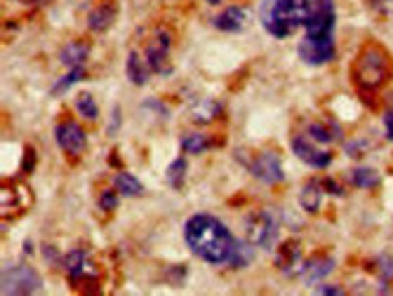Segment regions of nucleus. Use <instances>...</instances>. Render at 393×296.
<instances>
[{"label":"nucleus","instance_id":"obj_1","mask_svg":"<svg viewBox=\"0 0 393 296\" xmlns=\"http://www.w3.org/2000/svg\"><path fill=\"white\" fill-rule=\"evenodd\" d=\"M184 238H187V245L196 256L214 266L228 261L236 242L228 228L210 214L191 217L187 221V228H184Z\"/></svg>","mask_w":393,"mask_h":296},{"label":"nucleus","instance_id":"obj_2","mask_svg":"<svg viewBox=\"0 0 393 296\" xmlns=\"http://www.w3.org/2000/svg\"><path fill=\"white\" fill-rule=\"evenodd\" d=\"M311 10H314L311 0H266L262 10V24L271 35L285 38L297 26L306 24Z\"/></svg>","mask_w":393,"mask_h":296},{"label":"nucleus","instance_id":"obj_3","mask_svg":"<svg viewBox=\"0 0 393 296\" xmlns=\"http://www.w3.org/2000/svg\"><path fill=\"white\" fill-rule=\"evenodd\" d=\"M391 71L393 66L387 50L375 45V42L362 47L353 64L355 85L362 87V90H377V87H382L391 78Z\"/></svg>","mask_w":393,"mask_h":296},{"label":"nucleus","instance_id":"obj_4","mask_svg":"<svg viewBox=\"0 0 393 296\" xmlns=\"http://www.w3.org/2000/svg\"><path fill=\"white\" fill-rule=\"evenodd\" d=\"M248 240L250 245L262 247V249H273L278 242V221L271 212L259 210L248 219Z\"/></svg>","mask_w":393,"mask_h":296},{"label":"nucleus","instance_id":"obj_5","mask_svg":"<svg viewBox=\"0 0 393 296\" xmlns=\"http://www.w3.org/2000/svg\"><path fill=\"white\" fill-rule=\"evenodd\" d=\"M0 290L3 294L17 296V294H35L43 287L40 275L31 266H12V268L3 271V280H0Z\"/></svg>","mask_w":393,"mask_h":296},{"label":"nucleus","instance_id":"obj_6","mask_svg":"<svg viewBox=\"0 0 393 296\" xmlns=\"http://www.w3.org/2000/svg\"><path fill=\"white\" fill-rule=\"evenodd\" d=\"M332 31H335V3L332 0H318L306 19V38L332 40Z\"/></svg>","mask_w":393,"mask_h":296},{"label":"nucleus","instance_id":"obj_7","mask_svg":"<svg viewBox=\"0 0 393 296\" xmlns=\"http://www.w3.org/2000/svg\"><path fill=\"white\" fill-rule=\"evenodd\" d=\"M250 172L255 179H259L262 183H280L285 179V172H283V165H280V158L276 153L271 151H264L259 153L255 160L250 162Z\"/></svg>","mask_w":393,"mask_h":296},{"label":"nucleus","instance_id":"obj_8","mask_svg":"<svg viewBox=\"0 0 393 296\" xmlns=\"http://www.w3.org/2000/svg\"><path fill=\"white\" fill-rule=\"evenodd\" d=\"M299 57L301 62H306L311 66H321L332 62L335 57V40H309L304 38L299 42Z\"/></svg>","mask_w":393,"mask_h":296},{"label":"nucleus","instance_id":"obj_9","mask_svg":"<svg viewBox=\"0 0 393 296\" xmlns=\"http://www.w3.org/2000/svg\"><path fill=\"white\" fill-rule=\"evenodd\" d=\"M57 144L64 148L66 153L71 155H80L85 151L87 146V137H85V130L80 127L78 123H62L57 127Z\"/></svg>","mask_w":393,"mask_h":296},{"label":"nucleus","instance_id":"obj_10","mask_svg":"<svg viewBox=\"0 0 393 296\" xmlns=\"http://www.w3.org/2000/svg\"><path fill=\"white\" fill-rule=\"evenodd\" d=\"M276 266L278 271H283L285 275H299L304 271V258H301V247L299 242H285V245L278 247V254H276Z\"/></svg>","mask_w":393,"mask_h":296},{"label":"nucleus","instance_id":"obj_11","mask_svg":"<svg viewBox=\"0 0 393 296\" xmlns=\"http://www.w3.org/2000/svg\"><path fill=\"white\" fill-rule=\"evenodd\" d=\"M292 153L299 160H304L306 165L316 167V169H325L332 162V155L325 151H318V148L311 146L304 137H294L292 139Z\"/></svg>","mask_w":393,"mask_h":296},{"label":"nucleus","instance_id":"obj_12","mask_svg":"<svg viewBox=\"0 0 393 296\" xmlns=\"http://www.w3.org/2000/svg\"><path fill=\"white\" fill-rule=\"evenodd\" d=\"M212 24L217 26L219 31L238 33V31H243V28H245V24H248V12L243 10V7H236V5H233V7H226L224 12L214 17Z\"/></svg>","mask_w":393,"mask_h":296},{"label":"nucleus","instance_id":"obj_13","mask_svg":"<svg viewBox=\"0 0 393 296\" xmlns=\"http://www.w3.org/2000/svg\"><path fill=\"white\" fill-rule=\"evenodd\" d=\"M332 268H335V261L330 256H314L309 261H304V271H301V278L306 285H316L325 280V275H330Z\"/></svg>","mask_w":393,"mask_h":296},{"label":"nucleus","instance_id":"obj_14","mask_svg":"<svg viewBox=\"0 0 393 296\" xmlns=\"http://www.w3.org/2000/svg\"><path fill=\"white\" fill-rule=\"evenodd\" d=\"M321 200H323V183H318V181L304 183V188L299 190V205L304 212L316 214L321 210Z\"/></svg>","mask_w":393,"mask_h":296},{"label":"nucleus","instance_id":"obj_15","mask_svg":"<svg viewBox=\"0 0 393 296\" xmlns=\"http://www.w3.org/2000/svg\"><path fill=\"white\" fill-rule=\"evenodd\" d=\"M219 110H221V106L217 101L200 99V101L194 103V108H191V120L198 123V125H207V123H212L214 118L219 115Z\"/></svg>","mask_w":393,"mask_h":296},{"label":"nucleus","instance_id":"obj_16","mask_svg":"<svg viewBox=\"0 0 393 296\" xmlns=\"http://www.w3.org/2000/svg\"><path fill=\"white\" fill-rule=\"evenodd\" d=\"M116 14L118 10L114 5H99L97 10H94L90 14V19H87V26L92 28V31H106V28H111V24L116 21Z\"/></svg>","mask_w":393,"mask_h":296},{"label":"nucleus","instance_id":"obj_17","mask_svg":"<svg viewBox=\"0 0 393 296\" xmlns=\"http://www.w3.org/2000/svg\"><path fill=\"white\" fill-rule=\"evenodd\" d=\"M148 62H144L142 57L137 55V52H130V57H128V78L132 80L135 85H146V80H148Z\"/></svg>","mask_w":393,"mask_h":296},{"label":"nucleus","instance_id":"obj_18","mask_svg":"<svg viewBox=\"0 0 393 296\" xmlns=\"http://www.w3.org/2000/svg\"><path fill=\"white\" fill-rule=\"evenodd\" d=\"M87 256H85V251H80V249H76V251H71V254H66V258H64V268H66V273L71 275V280H80L85 275V271H87Z\"/></svg>","mask_w":393,"mask_h":296},{"label":"nucleus","instance_id":"obj_19","mask_svg":"<svg viewBox=\"0 0 393 296\" xmlns=\"http://www.w3.org/2000/svg\"><path fill=\"white\" fill-rule=\"evenodd\" d=\"M59 59H62V64L71 66V69L83 66V62L87 59V45H83V42H69V45L62 50Z\"/></svg>","mask_w":393,"mask_h":296},{"label":"nucleus","instance_id":"obj_20","mask_svg":"<svg viewBox=\"0 0 393 296\" xmlns=\"http://www.w3.org/2000/svg\"><path fill=\"white\" fill-rule=\"evenodd\" d=\"M252 261V249L248 242H240V240H236L233 242V249H231V256H228V266L231 268H245V266H250Z\"/></svg>","mask_w":393,"mask_h":296},{"label":"nucleus","instance_id":"obj_21","mask_svg":"<svg viewBox=\"0 0 393 296\" xmlns=\"http://www.w3.org/2000/svg\"><path fill=\"white\" fill-rule=\"evenodd\" d=\"M116 188L121 190L123 195H128V198H135V195H142V181L137 179V176H132L128 172H121L116 176Z\"/></svg>","mask_w":393,"mask_h":296},{"label":"nucleus","instance_id":"obj_22","mask_svg":"<svg viewBox=\"0 0 393 296\" xmlns=\"http://www.w3.org/2000/svg\"><path fill=\"white\" fill-rule=\"evenodd\" d=\"M351 181H353L355 188H375V186H380L382 179H380V174H377L375 169H370V167H358V169H353Z\"/></svg>","mask_w":393,"mask_h":296},{"label":"nucleus","instance_id":"obj_23","mask_svg":"<svg viewBox=\"0 0 393 296\" xmlns=\"http://www.w3.org/2000/svg\"><path fill=\"white\" fill-rule=\"evenodd\" d=\"M184 176H187V160L177 158L172 165L167 167V183L170 186H175V188H182Z\"/></svg>","mask_w":393,"mask_h":296},{"label":"nucleus","instance_id":"obj_24","mask_svg":"<svg viewBox=\"0 0 393 296\" xmlns=\"http://www.w3.org/2000/svg\"><path fill=\"white\" fill-rule=\"evenodd\" d=\"M76 108L80 110V115H85L87 120H94V118L99 115V108H97V103H94L92 99V94H80V97L76 99Z\"/></svg>","mask_w":393,"mask_h":296},{"label":"nucleus","instance_id":"obj_25","mask_svg":"<svg viewBox=\"0 0 393 296\" xmlns=\"http://www.w3.org/2000/svg\"><path fill=\"white\" fill-rule=\"evenodd\" d=\"M210 146V142L203 137V135H187L182 139V148H184V153H194V155H198V153H203L205 148Z\"/></svg>","mask_w":393,"mask_h":296},{"label":"nucleus","instance_id":"obj_26","mask_svg":"<svg viewBox=\"0 0 393 296\" xmlns=\"http://www.w3.org/2000/svg\"><path fill=\"white\" fill-rule=\"evenodd\" d=\"M83 78H85L83 66H76V69H71V71H69V76H64L55 87H52V94H59V92L69 90V87H71L73 83H78V80H83Z\"/></svg>","mask_w":393,"mask_h":296},{"label":"nucleus","instance_id":"obj_27","mask_svg":"<svg viewBox=\"0 0 393 296\" xmlns=\"http://www.w3.org/2000/svg\"><path fill=\"white\" fill-rule=\"evenodd\" d=\"M309 135H311V139H314V142H318V144H330V142H332L330 130L325 127V125H321V123L309 125Z\"/></svg>","mask_w":393,"mask_h":296},{"label":"nucleus","instance_id":"obj_28","mask_svg":"<svg viewBox=\"0 0 393 296\" xmlns=\"http://www.w3.org/2000/svg\"><path fill=\"white\" fill-rule=\"evenodd\" d=\"M99 207L101 210H106V212H114L118 207V195L114 193V190H104L101 198H99Z\"/></svg>","mask_w":393,"mask_h":296},{"label":"nucleus","instance_id":"obj_29","mask_svg":"<svg viewBox=\"0 0 393 296\" xmlns=\"http://www.w3.org/2000/svg\"><path fill=\"white\" fill-rule=\"evenodd\" d=\"M118 127H121V106H114V113H111V125H109V137H114Z\"/></svg>","mask_w":393,"mask_h":296},{"label":"nucleus","instance_id":"obj_30","mask_svg":"<svg viewBox=\"0 0 393 296\" xmlns=\"http://www.w3.org/2000/svg\"><path fill=\"white\" fill-rule=\"evenodd\" d=\"M372 7L382 14H393V0H372Z\"/></svg>","mask_w":393,"mask_h":296},{"label":"nucleus","instance_id":"obj_31","mask_svg":"<svg viewBox=\"0 0 393 296\" xmlns=\"http://www.w3.org/2000/svg\"><path fill=\"white\" fill-rule=\"evenodd\" d=\"M382 278L384 280H389L391 275H393V261H391V258L389 256H382Z\"/></svg>","mask_w":393,"mask_h":296},{"label":"nucleus","instance_id":"obj_32","mask_svg":"<svg viewBox=\"0 0 393 296\" xmlns=\"http://www.w3.org/2000/svg\"><path fill=\"white\" fill-rule=\"evenodd\" d=\"M384 127H387V137L393 142V110H389V113L384 115Z\"/></svg>","mask_w":393,"mask_h":296},{"label":"nucleus","instance_id":"obj_33","mask_svg":"<svg viewBox=\"0 0 393 296\" xmlns=\"http://www.w3.org/2000/svg\"><path fill=\"white\" fill-rule=\"evenodd\" d=\"M318 294H328V296H342L344 290H339V287H318Z\"/></svg>","mask_w":393,"mask_h":296},{"label":"nucleus","instance_id":"obj_34","mask_svg":"<svg viewBox=\"0 0 393 296\" xmlns=\"http://www.w3.org/2000/svg\"><path fill=\"white\" fill-rule=\"evenodd\" d=\"M323 188H330V193H335V195H342V193H344V190L339 188L332 179H325V181H323Z\"/></svg>","mask_w":393,"mask_h":296},{"label":"nucleus","instance_id":"obj_35","mask_svg":"<svg viewBox=\"0 0 393 296\" xmlns=\"http://www.w3.org/2000/svg\"><path fill=\"white\" fill-rule=\"evenodd\" d=\"M33 151H31V148H26V162H24V169H26V172H31V169H33Z\"/></svg>","mask_w":393,"mask_h":296},{"label":"nucleus","instance_id":"obj_36","mask_svg":"<svg viewBox=\"0 0 393 296\" xmlns=\"http://www.w3.org/2000/svg\"><path fill=\"white\" fill-rule=\"evenodd\" d=\"M207 3H210V5H217V3H221V0H207Z\"/></svg>","mask_w":393,"mask_h":296}]
</instances>
